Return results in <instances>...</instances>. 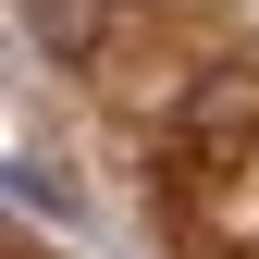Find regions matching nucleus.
<instances>
[{
  "label": "nucleus",
  "instance_id": "obj_1",
  "mask_svg": "<svg viewBox=\"0 0 259 259\" xmlns=\"http://www.w3.org/2000/svg\"><path fill=\"white\" fill-rule=\"evenodd\" d=\"M247 136H259V74H198L173 99V148L185 160H235Z\"/></svg>",
  "mask_w": 259,
  "mask_h": 259
},
{
  "label": "nucleus",
  "instance_id": "obj_2",
  "mask_svg": "<svg viewBox=\"0 0 259 259\" xmlns=\"http://www.w3.org/2000/svg\"><path fill=\"white\" fill-rule=\"evenodd\" d=\"M25 37H37L50 62H87L111 37V0H25Z\"/></svg>",
  "mask_w": 259,
  "mask_h": 259
}]
</instances>
